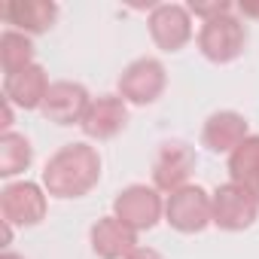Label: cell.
Here are the masks:
<instances>
[{"mask_svg":"<svg viewBox=\"0 0 259 259\" xmlns=\"http://www.w3.org/2000/svg\"><path fill=\"white\" fill-rule=\"evenodd\" d=\"M101 180V156L92 144L61 147L43 168V189L52 198H82Z\"/></svg>","mask_w":259,"mask_h":259,"instance_id":"obj_1","label":"cell"},{"mask_svg":"<svg viewBox=\"0 0 259 259\" xmlns=\"http://www.w3.org/2000/svg\"><path fill=\"white\" fill-rule=\"evenodd\" d=\"M198 52L213 61V64H232L244 55L247 49V25L244 19H238L235 13L201 22L198 28Z\"/></svg>","mask_w":259,"mask_h":259,"instance_id":"obj_2","label":"cell"},{"mask_svg":"<svg viewBox=\"0 0 259 259\" xmlns=\"http://www.w3.org/2000/svg\"><path fill=\"white\" fill-rule=\"evenodd\" d=\"M165 223L180 232V235H198L207 226H213V207H210V195L189 183L177 192H171L165 198Z\"/></svg>","mask_w":259,"mask_h":259,"instance_id":"obj_3","label":"cell"},{"mask_svg":"<svg viewBox=\"0 0 259 259\" xmlns=\"http://www.w3.org/2000/svg\"><path fill=\"white\" fill-rule=\"evenodd\" d=\"M210 207H213V226L223 232H244L259 220L256 195L232 180L210 192Z\"/></svg>","mask_w":259,"mask_h":259,"instance_id":"obj_4","label":"cell"},{"mask_svg":"<svg viewBox=\"0 0 259 259\" xmlns=\"http://www.w3.org/2000/svg\"><path fill=\"white\" fill-rule=\"evenodd\" d=\"M113 217L122 220L128 229L135 232H150L162 217H165V201L156 186L147 183H132L125 186L113 198Z\"/></svg>","mask_w":259,"mask_h":259,"instance_id":"obj_5","label":"cell"},{"mask_svg":"<svg viewBox=\"0 0 259 259\" xmlns=\"http://www.w3.org/2000/svg\"><path fill=\"white\" fill-rule=\"evenodd\" d=\"M168 85V70L159 58H138L132 61L122 76H119V98L125 104H135V107H147L156 104L162 98Z\"/></svg>","mask_w":259,"mask_h":259,"instance_id":"obj_6","label":"cell"},{"mask_svg":"<svg viewBox=\"0 0 259 259\" xmlns=\"http://www.w3.org/2000/svg\"><path fill=\"white\" fill-rule=\"evenodd\" d=\"M46 189L40 183H31V180H16V183H7L0 189V213H4V223L10 226H37L46 220Z\"/></svg>","mask_w":259,"mask_h":259,"instance_id":"obj_7","label":"cell"},{"mask_svg":"<svg viewBox=\"0 0 259 259\" xmlns=\"http://www.w3.org/2000/svg\"><path fill=\"white\" fill-rule=\"evenodd\" d=\"M198 159L195 150L183 141H165L153 159V186L159 192H177L183 186H189V177L195 171Z\"/></svg>","mask_w":259,"mask_h":259,"instance_id":"obj_8","label":"cell"},{"mask_svg":"<svg viewBox=\"0 0 259 259\" xmlns=\"http://www.w3.org/2000/svg\"><path fill=\"white\" fill-rule=\"evenodd\" d=\"M147 28L162 52H180L192 40V13L180 4H156V10H150Z\"/></svg>","mask_w":259,"mask_h":259,"instance_id":"obj_9","label":"cell"},{"mask_svg":"<svg viewBox=\"0 0 259 259\" xmlns=\"http://www.w3.org/2000/svg\"><path fill=\"white\" fill-rule=\"evenodd\" d=\"M92 95L82 82H70V79H58L49 85V95L40 107V113L55 122V125H82L89 107H92Z\"/></svg>","mask_w":259,"mask_h":259,"instance_id":"obj_10","label":"cell"},{"mask_svg":"<svg viewBox=\"0 0 259 259\" xmlns=\"http://www.w3.org/2000/svg\"><path fill=\"white\" fill-rule=\"evenodd\" d=\"M250 138V125L235 110H217L201 125V144L217 156H232Z\"/></svg>","mask_w":259,"mask_h":259,"instance_id":"obj_11","label":"cell"},{"mask_svg":"<svg viewBox=\"0 0 259 259\" xmlns=\"http://www.w3.org/2000/svg\"><path fill=\"white\" fill-rule=\"evenodd\" d=\"M125 125H128V104L119 95H98L79 128L89 141H113Z\"/></svg>","mask_w":259,"mask_h":259,"instance_id":"obj_12","label":"cell"},{"mask_svg":"<svg viewBox=\"0 0 259 259\" xmlns=\"http://www.w3.org/2000/svg\"><path fill=\"white\" fill-rule=\"evenodd\" d=\"M89 241H92V250H95L98 259H125V256H132L138 250V232L128 229L113 213L110 217H101L92 226Z\"/></svg>","mask_w":259,"mask_h":259,"instance_id":"obj_13","label":"cell"},{"mask_svg":"<svg viewBox=\"0 0 259 259\" xmlns=\"http://www.w3.org/2000/svg\"><path fill=\"white\" fill-rule=\"evenodd\" d=\"M49 85L52 82H49V73L43 70V64H31L19 73L4 76V98L22 110H40L49 95Z\"/></svg>","mask_w":259,"mask_h":259,"instance_id":"obj_14","label":"cell"},{"mask_svg":"<svg viewBox=\"0 0 259 259\" xmlns=\"http://www.w3.org/2000/svg\"><path fill=\"white\" fill-rule=\"evenodd\" d=\"M0 16L7 25H13V31L34 37V34H46L55 25L58 4H52V0H10V4H4Z\"/></svg>","mask_w":259,"mask_h":259,"instance_id":"obj_15","label":"cell"},{"mask_svg":"<svg viewBox=\"0 0 259 259\" xmlns=\"http://www.w3.org/2000/svg\"><path fill=\"white\" fill-rule=\"evenodd\" d=\"M229 177H232V183L247 186L259 201V135H250L229 156Z\"/></svg>","mask_w":259,"mask_h":259,"instance_id":"obj_16","label":"cell"},{"mask_svg":"<svg viewBox=\"0 0 259 259\" xmlns=\"http://www.w3.org/2000/svg\"><path fill=\"white\" fill-rule=\"evenodd\" d=\"M34 40L28 37V34H22V31H4L0 34V67H4V76H10V73H19V70H25V67H31V64H37L34 61Z\"/></svg>","mask_w":259,"mask_h":259,"instance_id":"obj_17","label":"cell"},{"mask_svg":"<svg viewBox=\"0 0 259 259\" xmlns=\"http://www.w3.org/2000/svg\"><path fill=\"white\" fill-rule=\"evenodd\" d=\"M34 162V147L25 135L19 132H7L0 135V177H19L22 171H28Z\"/></svg>","mask_w":259,"mask_h":259,"instance_id":"obj_18","label":"cell"},{"mask_svg":"<svg viewBox=\"0 0 259 259\" xmlns=\"http://www.w3.org/2000/svg\"><path fill=\"white\" fill-rule=\"evenodd\" d=\"M189 13L201 22H210V19H220V16H229L235 13V7L229 0H192L189 4Z\"/></svg>","mask_w":259,"mask_h":259,"instance_id":"obj_19","label":"cell"},{"mask_svg":"<svg viewBox=\"0 0 259 259\" xmlns=\"http://www.w3.org/2000/svg\"><path fill=\"white\" fill-rule=\"evenodd\" d=\"M125 259H162V253L153 250V247H138L132 256H125Z\"/></svg>","mask_w":259,"mask_h":259,"instance_id":"obj_20","label":"cell"},{"mask_svg":"<svg viewBox=\"0 0 259 259\" xmlns=\"http://www.w3.org/2000/svg\"><path fill=\"white\" fill-rule=\"evenodd\" d=\"M238 13H241L244 19H259V7H250V4H241Z\"/></svg>","mask_w":259,"mask_h":259,"instance_id":"obj_21","label":"cell"},{"mask_svg":"<svg viewBox=\"0 0 259 259\" xmlns=\"http://www.w3.org/2000/svg\"><path fill=\"white\" fill-rule=\"evenodd\" d=\"M0 259H25V256H19V253H13V250H7L4 256H0Z\"/></svg>","mask_w":259,"mask_h":259,"instance_id":"obj_22","label":"cell"}]
</instances>
